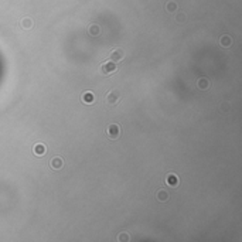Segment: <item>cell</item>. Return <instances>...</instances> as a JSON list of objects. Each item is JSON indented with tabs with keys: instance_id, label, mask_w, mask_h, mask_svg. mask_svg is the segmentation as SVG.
Instances as JSON below:
<instances>
[{
	"instance_id": "cell-11",
	"label": "cell",
	"mask_w": 242,
	"mask_h": 242,
	"mask_svg": "<svg viewBox=\"0 0 242 242\" xmlns=\"http://www.w3.org/2000/svg\"><path fill=\"white\" fill-rule=\"evenodd\" d=\"M157 198L160 200V201H167L169 200V193L167 191H164V190H161V191H159V194H157Z\"/></svg>"
},
{
	"instance_id": "cell-10",
	"label": "cell",
	"mask_w": 242,
	"mask_h": 242,
	"mask_svg": "<svg viewBox=\"0 0 242 242\" xmlns=\"http://www.w3.org/2000/svg\"><path fill=\"white\" fill-rule=\"evenodd\" d=\"M220 44H221L222 47H229V45L232 44V38L228 37V35H224V37L220 38Z\"/></svg>"
},
{
	"instance_id": "cell-6",
	"label": "cell",
	"mask_w": 242,
	"mask_h": 242,
	"mask_svg": "<svg viewBox=\"0 0 242 242\" xmlns=\"http://www.w3.org/2000/svg\"><path fill=\"white\" fill-rule=\"evenodd\" d=\"M166 183H167L170 187H176V186H178V177L173 173L167 174V177H166Z\"/></svg>"
},
{
	"instance_id": "cell-3",
	"label": "cell",
	"mask_w": 242,
	"mask_h": 242,
	"mask_svg": "<svg viewBox=\"0 0 242 242\" xmlns=\"http://www.w3.org/2000/svg\"><path fill=\"white\" fill-rule=\"evenodd\" d=\"M101 71L104 75H109V74H113L115 71H118V64L113 62V61H106L102 64L101 67Z\"/></svg>"
},
{
	"instance_id": "cell-12",
	"label": "cell",
	"mask_w": 242,
	"mask_h": 242,
	"mask_svg": "<svg viewBox=\"0 0 242 242\" xmlns=\"http://www.w3.org/2000/svg\"><path fill=\"white\" fill-rule=\"evenodd\" d=\"M91 34L92 35L99 34V27H98V26H92V27H91Z\"/></svg>"
},
{
	"instance_id": "cell-9",
	"label": "cell",
	"mask_w": 242,
	"mask_h": 242,
	"mask_svg": "<svg viewBox=\"0 0 242 242\" xmlns=\"http://www.w3.org/2000/svg\"><path fill=\"white\" fill-rule=\"evenodd\" d=\"M34 155H37V156H43L44 153H45V146L44 144H41V143H37L34 146Z\"/></svg>"
},
{
	"instance_id": "cell-8",
	"label": "cell",
	"mask_w": 242,
	"mask_h": 242,
	"mask_svg": "<svg viewBox=\"0 0 242 242\" xmlns=\"http://www.w3.org/2000/svg\"><path fill=\"white\" fill-rule=\"evenodd\" d=\"M197 87L200 88V89H203V91H205V89H208V87H209V81H208L207 78H200V79L197 81Z\"/></svg>"
},
{
	"instance_id": "cell-2",
	"label": "cell",
	"mask_w": 242,
	"mask_h": 242,
	"mask_svg": "<svg viewBox=\"0 0 242 242\" xmlns=\"http://www.w3.org/2000/svg\"><path fill=\"white\" fill-rule=\"evenodd\" d=\"M106 102L110 106H115L121 102V94L118 91H110L106 94Z\"/></svg>"
},
{
	"instance_id": "cell-5",
	"label": "cell",
	"mask_w": 242,
	"mask_h": 242,
	"mask_svg": "<svg viewBox=\"0 0 242 242\" xmlns=\"http://www.w3.org/2000/svg\"><path fill=\"white\" fill-rule=\"evenodd\" d=\"M62 166H64V160L60 156H55V157H52L50 160V167L52 170H60Z\"/></svg>"
},
{
	"instance_id": "cell-1",
	"label": "cell",
	"mask_w": 242,
	"mask_h": 242,
	"mask_svg": "<svg viewBox=\"0 0 242 242\" xmlns=\"http://www.w3.org/2000/svg\"><path fill=\"white\" fill-rule=\"evenodd\" d=\"M106 136L112 140H116L121 136V126L118 123H110L108 127H106Z\"/></svg>"
},
{
	"instance_id": "cell-14",
	"label": "cell",
	"mask_w": 242,
	"mask_h": 242,
	"mask_svg": "<svg viewBox=\"0 0 242 242\" xmlns=\"http://www.w3.org/2000/svg\"><path fill=\"white\" fill-rule=\"evenodd\" d=\"M119 239H122V241L127 239V235H126V234H122V235H121V238H119Z\"/></svg>"
},
{
	"instance_id": "cell-4",
	"label": "cell",
	"mask_w": 242,
	"mask_h": 242,
	"mask_svg": "<svg viewBox=\"0 0 242 242\" xmlns=\"http://www.w3.org/2000/svg\"><path fill=\"white\" fill-rule=\"evenodd\" d=\"M125 58V51L121 50V48H118V50H113V51L110 52V55H109V61H113V62H119Z\"/></svg>"
},
{
	"instance_id": "cell-13",
	"label": "cell",
	"mask_w": 242,
	"mask_h": 242,
	"mask_svg": "<svg viewBox=\"0 0 242 242\" xmlns=\"http://www.w3.org/2000/svg\"><path fill=\"white\" fill-rule=\"evenodd\" d=\"M31 26H33V24H31V20H28V18H26V20L23 21V27H24V28H30Z\"/></svg>"
},
{
	"instance_id": "cell-7",
	"label": "cell",
	"mask_w": 242,
	"mask_h": 242,
	"mask_svg": "<svg viewBox=\"0 0 242 242\" xmlns=\"http://www.w3.org/2000/svg\"><path fill=\"white\" fill-rule=\"evenodd\" d=\"M81 99H82V102L84 104H94L95 102V95L92 94V92H84L82 94V96H81Z\"/></svg>"
}]
</instances>
